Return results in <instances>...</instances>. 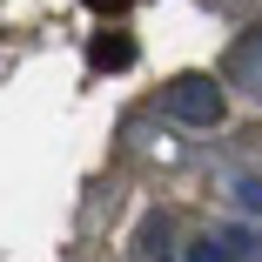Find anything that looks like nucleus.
<instances>
[{"label": "nucleus", "mask_w": 262, "mask_h": 262, "mask_svg": "<svg viewBox=\"0 0 262 262\" xmlns=\"http://www.w3.org/2000/svg\"><path fill=\"white\" fill-rule=\"evenodd\" d=\"M162 108L175 121H195V128H215L222 121V88L215 81H202V74H182L168 94H162Z\"/></svg>", "instance_id": "obj_1"}, {"label": "nucleus", "mask_w": 262, "mask_h": 262, "mask_svg": "<svg viewBox=\"0 0 262 262\" xmlns=\"http://www.w3.org/2000/svg\"><path fill=\"white\" fill-rule=\"evenodd\" d=\"M188 262H242V255H235V242H229V235H202V242L188 249Z\"/></svg>", "instance_id": "obj_2"}]
</instances>
